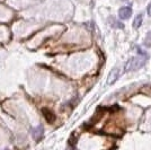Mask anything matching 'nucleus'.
Returning a JSON list of instances; mask_svg holds the SVG:
<instances>
[{
	"instance_id": "f257e3e1",
	"label": "nucleus",
	"mask_w": 151,
	"mask_h": 150,
	"mask_svg": "<svg viewBox=\"0 0 151 150\" xmlns=\"http://www.w3.org/2000/svg\"><path fill=\"white\" fill-rule=\"evenodd\" d=\"M138 52H139L138 56H133V58H131V59L126 62L125 67H124V70H125L126 72L139 70V69L142 68L145 64V61H147V59L149 58V56L147 54V52L140 50V49H138Z\"/></svg>"
},
{
	"instance_id": "f03ea898",
	"label": "nucleus",
	"mask_w": 151,
	"mask_h": 150,
	"mask_svg": "<svg viewBox=\"0 0 151 150\" xmlns=\"http://www.w3.org/2000/svg\"><path fill=\"white\" fill-rule=\"evenodd\" d=\"M32 132V136L35 140H40L41 138L43 137V133H44V129L42 125H37L36 128H33L31 130Z\"/></svg>"
},
{
	"instance_id": "7ed1b4c3",
	"label": "nucleus",
	"mask_w": 151,
	"mask_h": 150,
	"mask_svg": "<svg viewBox=\"0 0 151 150\" xmlns=\"http://www.w3.org/2000/svg\"><path fill=\"white\" fill-rule=\"evenodd\" d=\"M132 15V9L130 7H122L119 10V16L121 19H129Z\"/></svg>"
},
{
	"instance_id": "20e7f679",
	"label": "nucleus",
	"mask_w": 151,
	"mask_h": 150,
	"mask_svg": "<svg viewBox=\"0 0 151 150\" xmlns=\"http://www.w3.org/2000/svg\"><path fill=\"white\" fill-rule=\"evenodd\" d=\"M42 113H43V115L45 116V119H46V121L49 123H53L55 121V116H54L53 113L51 112V110H49V108H42Z\"/></svg>"
},
{
	"instance_id": "39448f33",
	"label": "nucleus",
	"mask_w": 151,
	"mask_h": 150,
	"mask_svg": "<svg viewBox=\"0 0 151 150\" xmlns=\"http://www.w3.org/2000/svg\"><path fill=\"white\" fill-rule=\"evenodd\" d=\"M119 75H120V71H119V68H115L112 70V72L109 74L108 76V84L111 85V84H113V82L116 81V79L119 78Z\"/></svg>"
},
{
	"instance_id": "423d86ee",
	"label": "nucleus",
	"mask_w": 151,
	"mask_h": 150,
	"mask_svg": "<svg viewBox=\"0 0 151 150\" xmlns=\"http://www.w3.org/2000/svg\"><path fill=\"white\" fill-rule=\"evenodd\" d=\"M108 23L111 24L112 27H115V28H124V24H122L121 22H119L116 18L114 17H109L108 18Z\"/></svg>"
},
{
	"instance_id": "0eeeda50",
	"label": "nucleus",
	"mask_w": 151,
	"mask_h": 150,
	"mask_svg": "<svg viewBox=\"0 0 151 150\" xmlns=\"http://www.w3.org/2000/svg\"><path fill=\"white\" fill-rule=\"evenodd\" d=\"M142 22H143V16L141 14H139V15H137V17L134 18V20H133V27L134 28H139L141 26V24H142Z\"/></svg>"
},
{
	"instance_id": "6e6552de",
	"label": "nucleus",
	"mask_w": 151,
	"mask_h": 150,
	"mask_svg": "<svg viewBox=\"0 0 151 150\" xmlns=\"http://www.w3.org/2000/svg\"><path fill=\"white\" fill-rule=\"evenodd\" d=\"M143 45L147 48H151V32H148V34L145 35V41H143Z\"/></svg>"
},
{
	"instance_id": "1a4fd4ad",
	"label": "nucleus",
	"mask_w": 151,
	"mask_h": 150,
	"mask_svg": "<svg viewBox=\"0 0 151 150\" xmlns=\"http://www.w3.org/2000/svg\"><path fill=\"white\" fill-rule=\"evenodd\" d=\"M148 14H149V16L151 17V4L148 6Z\"/></svg>"
},
{
	"instance_id": "9d476101",
	"label": "nucleus",
	"mask_w": 151,
	"mask_h": 150,
	"mask_svg": "<svg viewBox=\"0 0 151 150\" xmlns=\"http://www.w3.org/2000/svg\"><path fill=\"white\" fill-rule=\"evenodd\" d=\"M122 1H127V0H122Z\"/></svg>"
}]
</instances>
